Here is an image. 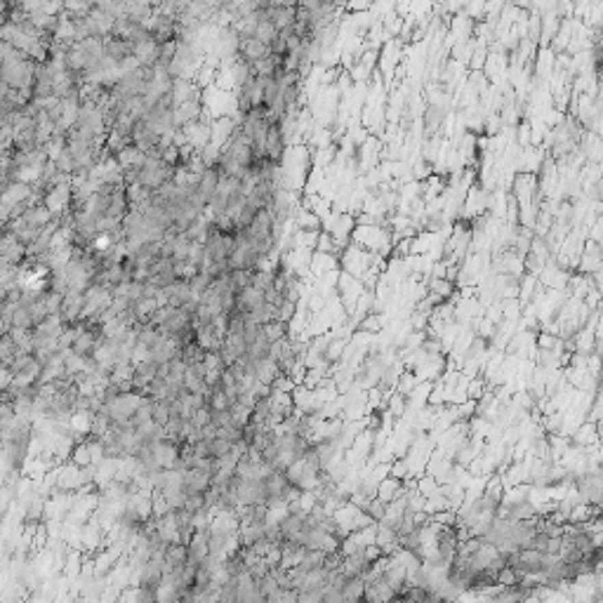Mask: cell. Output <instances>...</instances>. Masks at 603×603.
Segmentation results:
<instances>
[{
  "label": "cell",
  "mask_w": 603,
  "mask_h": 603,
  "mask_svg": "<svg viewBox=\"0 0 603 603\" xmlns=\"http://www.w3.org/2000/svg\"><path fill=\"white\" fill-rule=\"evenodd\" d=\"M156 535L161 537L163 544H172V542H179V526H177V519H175V511H165L163 516H158V523H156Z\"/></svg>",
  "instance_id": "obj_7"
},
{
  "label": "cell",
  "mask_w": 603,
  "mask_h": 603,
  "mask_svg": "<svg viewBox=\"0 0 603 603\" xmlns=\"http://www.w3.org/2000/svg\"><path fill=\"white\" fill-rule=\"evenodd\" d=\"M264 153L269 161L281 163L283 153H285V135H283L279 123H271L269 130H266V140H264Z\"/></svg>",
  "instance_id": "obj_5"
},
{
  "label": "cell",
  "mask_w": 603,
  "mask_h": 603,
  "mask_svg": "<svg viewBox=\"0 0 603 603\" xmlns=\"http://www.w3.org/2000/svg\"><path fill=\"white\" fill-rule=\"evenodd\" d=\"M540 346H542V349H552V346H554V337H549V335H542V337H540Z\"/></svg>",
  "instance_id": "obj_21"
},
{
  "label": "cell",
  "mask_w": 603,
  "mask_h": 603,
  "mask_svg": "<svg viewBox=\"0 0 603 603\" xmlns=\"http://www.w3.org/2000/svg\"><path fill=\"white\" fill-rule=\"evenodd\" d=\"M189 281V287H191V295H196V297H201L203 292L207 290V287L212 285V279L210 276L205 274V271H196L194 276H191V279H186Z\"/></svg>",
  "instance_id": "obj_14"
},
{
  "label": "cell",
  "mask_w": 603,
  "mask_h": 603,
  "mask_svg": "<svg viewBox=\"0 0 603 603\" xmlns=\"http://www.w3.org/2000/svg\"><path fill=\"white\" fill-rule=\"evenodd\" d=\"M413 380H415L413 375H403V382H401V387H398V392H401V394H405V392H408V389H410V384H413Z\"/></svg>",
  "instance_id": "obj_20"
},
{
  "label": "cell",
  "mask_w": 603,
  "mask_h": 603,
  "mask_svg": "<svg viewBox=\"0 0 603 603\" xmlns=\"http://www.w3.org/2000/svg\"><path fill=\"white\" fill-rule=\"evenodd\" d=\"M261 304H264V292L257 290V287H253V285L243 287V290L236 295V309L243 313H255Z\"/></svg>",
  "instance_id": "obj_8"
},
{
  "label": "cell",
  "mask_w": 603,
  "mask_h": 603,
  "mask_svg": "<svg viewBox=\"0 0 603 603\" xmlns=\"http://www.w3.org/2000/svg\"><path fill=\"white\" fill-rule=\"evenodd\" d=\"M220 177L222 175H220V170H217V165H207V168L198 175L196 191H198V196L205 201V205H210V201L215 198L217 186H220Z\"/></svg>",
  "instance_id": "obj_4"
},
{
  "label": "cell",
  "mask_w": 603,
  "mask_h": 603,
  "mask_svg": "<svg viewBox=\"0 0 603 603\" xmlns=\"http://www.w3.org/2000/svg\"><path fill=\"white\" fill-rule=\"evenodd\" d=\"M210 483H212V474L201 467H189L181 474V490H184L186 495L205 493V490L210 488Z\"/></svg>",
  "instance_id": "obj_3"
},
{
  "label": "cell",
  "mask_w": 603,
  "mask_h": 603,
  "mask_svg": "<svg viewBox=\"0 0 603 603\" xmlns=\"http://www.w3.org/2000/svg\"><path fill=\"white\" fill-rule=\"evenodd\" d=\"M229 420H231V424H236V426H248L250 424V415H253V408H250L248 403H243V401H233V403H229Z\"/></svg>",
  "instance_id": "obj_11"
},
{
  "label": "cell",
  "mask_w": 603,
  "mask_h": 603,
  "mask_svg": "<svg viewBox=\"0 0 603 603\" xmlns=\"http://www.w3.org/2000/svg\"><path fill=\"white\" fill-rule=\"evenodd\" d=\"M276 36H279V26H276L271 19H266L264 17V10H261V17L257 19V26H255V36H253V38H257V40H261V42H266V45H269V42L274 40Z\"/></svg>",
  "instance_id": "obj_12"
},
{
  "label": "cell",
  "mask_w": 603,
  "mask_h": 603,
  "mask_svg": "<svg viewBox=\"0 0 603 603\" xmlns=\"http://www.w3.org/2000/svg\"><path fill=\"white\" fill-rule=\"evenodd\" d=\"M401 493H405V478L401 481V478H394V476H387L382 478L380 485H377V498L382 500V502H392L394 498H398Z\"/></svg>",
  "instance_id": "obj_10"
},
{
  "label": "cell",
  "mask_w": 603,
  "mask_h": 603,
  "mask_svg": "<svg viewBox=\"0 0 603 603\" xmlns=\"http://www.w3.org/2000/svg\"><path fill=\"white\" fill-rule=\"evenodd\" d=\"M431 290H434L436 295H441L443 300H446V297L450 295L452 285H450V281H443V279H439V281H434V283H431Z\"/></svg>",
  "instance_id": "obj_18"
},
{
  "label": "cell",
  "mask_w": 603,
  "mask_h": 603,
  "mask_svg": "<svg viewBox=\"0 0 603 603\" xmlns=\"http://www.w3.org/2000/svg\"><path fill=\"white\" fill-rule=\"evenodd\" d=\"M14 351H17V344H14V339L10 337L8 333L0 335V363H5V365H8L10 359L14 356Z\"/></svg>",
  "instance_id": "obj_16"
},
{
  "label": "cell",
  "mask_w": 603,
  "mask_h": 603,
  "mask_svg": "<svg viewBox=\"0 0 603 603\" xmlns=\"http://www.w3.org/2000/svg\"><path fill=\"white\" fill-rule=\"evenodd\" d=\"M481 382H474V384H469V396L472 398H481Z\"/></svg>",
  "instance_id": "obj_19"
},
{
  "label": "cell",
  "mask_w": 603,
  "mask_h": 603,
  "mask_svg": "<svg viewBox=\"0 0 603 603\" xmlns=\"http://www.w3.org/2000/svg\"><path fill=\"white\" fill-rule=\"evenodd\" d=\"M248 368L255 372V377H257V382H264V384H271L276 380V375H279V365H276L274 359H269V356H264V359H257V361H250Z\"/></svg>",
  "instance_id": "obj_9"
},
{
  "label": "cell",
  "mask_w": 603,
  "mask_h": 603,
  "mask_svg": "<svg viewBox=\"0 0 603 603\" xmlns=\"http://www.w3.org/2000/svg\"><path fill=\"white\" fill-rule=\"evenodd\" d=\"M142 398H144V392H140V389H130V392L118 394L114 403L106 405V410H109L111 415V422H130L132 413H135V408L142 403Z\"/></svg>",
  "instance_id": "obj_2"
},
{
  "label": "cell",
  "mask_w": 603,
  "mask_h": 603,
  "mask_svg": "<svg viewBox=\"0 0 603 603\" xmlns=\"http://www.w3.org/2000/svg\"><path fill=\"white\" fill-rule=\"evenodd\" d=\"M261 333H264V337L269 339V342H276V339H281V337H285V335H287V323L276 321V318H274V321L261 325Z\"/></svg>",
  "instance_id": "obj_15"
},
{
  "label": "cell",
  "mask_w": 603,
  "mask_h": 603,
  "mask_svg": "<svg viewBox=\"0 0 603 603\" xmlns=\"http://www.w3.org/2000/svg\"><path fill=\"white\" fill-rule=\"evenodd\" d=\"M175 175V168H170L156 153H144V161L140 165V175H137V184L149 191L161 189L165 181H170Z\"/></svg>",
  "instance_id": "obj_1"
},
{
  "label": "cell",
  "mask_w": 603,
  "mask_h": 603,
  "mask_svg": "<svg viewBox=\"0 0 603 603\" xmlns=\"http://www.w3.org/2000/svg\"><path fill=\"white\" fill-rule=\"evenodd\" d=\"M266 55H269V45H266V42H261L257 38H243V40H238L236 57L241 62L250 64V66H253V64H257L259 60H264Z\"/></svg>",
  "instance_id": "obj_6"
},
{
  "label": "cell",
  "mask_w": 603,
  "mask_h": 603,
  "mask_svg": "<svg viewBox=\"0 0 603 603\" xmlns=\"http://www.w3.org/2000/svg\"><path fill=\"white\" fill-rule=\"evenodd\" d=\"M363 589H365V582L356 575V578H346V582L342 587V601H359L363 599Z\"/></svg>",
  "instance_id": "obj_13"
},
{
  "label": "cell",
  "mask_w": 603,
  "mask_h": 603,
  "mask_svg": "<svg viewBox=\"0 0 603 603\" xmlns=\"http://www.w3.org/2000/svg\"><path fill=\"white\" fill-rule=\"evenodd\" d=\"M5 297H8V287H5L3 283H0V304L5 302Z\"/></svg>",
  "instance_id": "obj_22"
},
{
  "label": "cell",
  "mask_w": 603,
  "mask_h": 603,
  "mask_svg": "<svg viewBox=\"0 0 603 603\" xmlns=\"http://www.w3.org/2000/svg\"><path fill=\"white\" fill-rule=\"evenodd\" d=\"M297 384L290 380V377L285 375V372H279V375H276V380L271 382V389H276V392H287V394H292V389H295Z\"/></svg>",
  "instance_id": "obj_17"
}]
</instances>
